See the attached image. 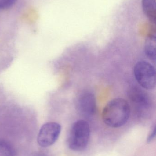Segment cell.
I'll use <instances>...</instances> for the list:
<instances>
[{
	"instance_id": "3",
	"label": "cell",
	"mask_w": 156,
	"mask_h": 156,
	"mask_svg": "<svg viewBox=\"0 0 156 156\" xmlns=\"http://www.w3.org/2000/svg\"><path fill=\"white\" fill-rule=\"evenodd\" d=\"M134 74L136 80L143 89L152 90L155 87V69L149 62H137L134 68Z\"/></svg>"
},
{
	"instance_id": "10",
	"label": "cell",
	"mask_w": 156,
	"mask_h": 156,
	"mask_svg": "<svg viewBox=\"0 0 156 156\" xmlns=\"http://www.w3.org/2000/svg\"><path fill=\"white\" fill-rule=\"evenodd\" d=\"M17 0H0V10H5L13 6Z\"/></svg>"
},
{
	"instance_id": "7",
	"label": "cell",
	"mask_w": 156,
	"mask_h": 156,
	"mask_svg": "<svg viewBox=\"0 0 156 156\" xmlns=\"http://www.w3.org/2000/svg\"><path fill=\"white\" fill-rule=\"evenodd\" d=\"M142 5L143 11L146 16L150 22L155 23L156 0H142Z\"/></svg>"
},
{
	"instance_id": "1",
	"label": "cell",
	"mask_w": 156,
	"mask_h": 156,
	"mask_svg": "<svg viewBox=\"0 0 156 156\" xmlns=\"http://www.w3.org/2000/svg\"><path fill=\"white\" fill-rule=\"evenodd\" d=\"M131 109L127 101L115 98L109 102L103 110L102 117L108 126L118 128L125 124L130 117Z\"/></svg>"
},
{
	"instance_id": "4",
	"label": "cell",
	"mask_w": 156,
	"mask_h": 156,
	"mask_svg": "<svg viewBox=\"0 0 156 156\" xmlns=\"http://www.w3.org/2000/svg\"><path fill=\"white\" fill-rule=\"evenodd\" d=\"M128 96L138 116L144 117L148 114L151 103L146 92L139 87L133 86L129 89Z\"/></svg>"
},
{
	"instance_id": "12",
	"label": "cell",
	"mask_w": 156,
	"mask_h": 156,
	"mask_svg": "<svg viewBox=\"0 0 156 156\" xmlns=\"http://www.w3.org/2000/svg\"><path fill=\"white\" fill-rule=\"evenodd\" d=\"M29 156H47V155L43 151H37L30 154Z\"/></svg>"
},
{
	"instance_id": "5",
	"label": "cell",
	"mask_w": 156,
	"mask_h": 156,
	"mask_svg": "<svg viewBox=\"0 0 156 156\" xmlns=\"http://www.w3.org/2000/svg\"><path fill=\"white\" fill-rule=\"evenodd\" d=\"M61 129V126L58 123L49 122L44 124L38 135V145L42 147H47L54 144L58 139Z\"/></svg>"
},
{
	"instance_id": "6",
	"label": "cell",
	"mask_w": 156,
	"mask_h": 156,
	"mask_svg": "<svg viewBox=\"0 0 156 156\" xmlns=\"http://www.w3.org/2000/svg\"><path fill=\"white\" fill-rule=\"evenodd\" d=\"M77 108L80 114L85 117L92 116L96 110V101L95 96L90 92L82 94L78 98Z\"/></svg>"
},
{
	"instance_id": "9",
	"label": "cell",
	"mask_w": 156,
	"mask_h": 156,
	"mask_svg": "<svg viewBox=\"0 0 156 156\" xmlns=\"http://www.w3.org/2000/svg\"><path fill=\"white\" fill-rule=\"evenodd\" d=\"M0 156H15L14 150L7 142L0 140Z\"/></svg>"
},
{
	"instance_id": "8",
	"label": "cell",
	"mask_w": 156,
	"mask_h": 156,
	"mask_svg": "<svg viewBox=\"0 0 156 156\" xmlns=\"http://www.w3.org/2000/svg\"><path fill=\"white\" fill-rule=\"evenodd\" d=\"M156 39L154 35H149L147 38L145 44V53L152 60L156 59Z\"/></svg>"
},
{
	"instance_id": "2",
	"label": "cell",
	"mask_w": 156,
	"mask_h": 156,
	"mask_svg": "<svg viewBox=\"0 0 156 156\" xmlns=\"http://www.w3.org/2000/svg\"><path fill=\"white\" fill-rule=\"evenodd\" d=\"M90 136V129L88 122L83 120L75 122L71 128L68 138L70 149L75 152L83 151L88 146Z\"/></svg>"
},
{
	"instance_id": "11",
	"label": "cell",
	"mask_w": 156,
	"mask_h": 156,
	"mask_svg": "<svg viewBox=\"0 0 156 156\" xmlns=\"http://www.w3.org/2000/svg\"><path fill=\"white\" fill-rule=\"evenodd\" d=\"M156 136V126H154L152 130L150 132V133L148 135V136L147 137V143H150L153 141Z\"/></svg>"
}]
</instances>
